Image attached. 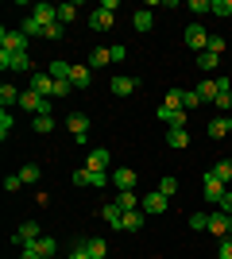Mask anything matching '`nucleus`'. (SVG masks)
Masks as SVG:
<instances>
[{
  "label": "nucleus",
  "instance_id": "44",
  "mask_svg": "<svg viewBox=\"0 0 232 259\" xmlns=\"http://www.w3.org/2000/svg\"><path fill=\"white\" fill-rule=\"evenodd\" d=\"M217 259H232V236L221 240V251H217Z\"/></svg>",
  "mask_w": 232,
  "mask_h": 259
},
{
  "label": "nucleus",
  "instance_id": "42",
  "mask_svg": "<svg viewBox=\"0 0 232 259\" xmlns=\"http://www.w3.org/2000/svg\"><path fill=\"white\" fill-rule=\"evenodd\" d=\"M20 186H23V178H20V174H8V178H4V190H8V194H16Z\"/></svg>",
  "mask_w": 232,
  "mask_h": 259
},
{
  "label": "nucleus",
  "instance_id": "18",
  "mask_svg": "<svg viewBox=\"0 0 232 259\" xmlns=\"http://www.w3.org/2000/svg\"><path fill=\"white\" fill-rule=\"evenodd\" d=\"M89 81H93V70H89V66H74L70 85H74V89H89Z\"/></svg>",
  "mask_w": 232,
  "mask_h": 259
},
{
  "label": "nucleus",
  "instance_id": "37",
  "mask_svg": "<svg viewBox=\"0 0 232 259\" xmlns=\"http://www.w3.org/2000/svg\"><path fill=\"white\" fill-rule=\"evenodd\" d=\"M213 16H221V20H224V16H232V0H213Z\"/></svg>",
  "mask_w": 232,
  "mask_h": 259
},
{
  "label": "nucleus",
  "instance_id": "24",
  "mask_svg": "<svg viewBox=\"0 0 232 259\" xmlns=\"http://www.w3.org/2000/svg\"><path fill=\"white\" fill-rule=\"evenodd\" d=\"M198 66L205 70V74H213V70L221 66V54H213V51H201V54H198Z\"/></svg>",
  "mask_w": 232,
  "mask_h": 259
},
{
  "label": "nucleus",
  "instance_id": "34",
  "mask_svg": "<svg viewBox=\"0 0 232 259\" xmlns=\"http://www.w3.org/2000/svg\"><path fill=\"white\" fill-rule=\"evenodd\" d=\"M55 132V116H35V136H47Z\"/></svg>",
  "mask_w": 232,
  "mask_h": 259
},
{
  "label": "nucleus",
  "instance_id": "12",
  "mask_svg": "<svg viewBox=\"0 0 232 259\" xmlns=\"http://www.w3.org/2000/svg\"><path fill=\"white\" fill-rule=\"evenodd\" d=\"M112 186H116L120 194H128V190H135V170H132V166H120V170L112 174Z\"/></svg>",
  "mask_w": 232,
  "mask_h": 259
},
{
  "label": "nucleus",
  "instance_id": "3",
  "mask_svg": "<svg viewBox=\"0 0 232 259\" xmlns=\"http://www.w3.org/2000/svg\"><path fill=\"white\" fill-rule=\"evenodd\" d=\"M0 43H4V47H0V51H12V54H23V51H27V47H31V43H27V35H23V31H8V27L0 31Z\"/></svg>",
  "mask_w": 232,
  "mask_h": 259
},
{
  "label": "nucleus",
  "instance_id": "23",
  "mask_svg": "<svg viewBox=\"0 0 232 259\" xmlns=\"http://www.w3.org/2000/svg\"><path fill=\"white\" fill-rule=\"evenodd\" d=\"M31 244H35L39 255H51V259L58 255V240H51V236H39V240H31Z\"/></svg>",
  "mask_w": 232,
  "mask_h": 259
},
{
  "label": "nucleus",
  "instance_id": "47",
  "mask_svg": "<svg viewBox=\"0 0 232 259\" xmlns=\"http://www.w3.org/2000/svg\"><path fill=\"white\" fill-rule=\"evenodd\" d=\"M70 259H93V255H89V251H85V240H81V244H77V248L70 251Z\"/></svg>",
  "mask_w": 232,
  "mask_h": 259
},
{
  "label": "nucleus",
  "instance_id": "30",
  "mask_svg": "<svg viewBox=\"0 0 232 259\" xmlns=\"http://www.w3.org/2000/svg\"><path fill=\"white\" fill-rule=\"evenodd\" d=\"M205 105V101L198 97V89H186V93H182V108H186V112H194V108H201Z\"/></svg>",
  "mask_w": 232,
  "mask_h": 259
},
{
  "label": "nucleus",
  "instance_id": "32",
  "mask_svg": "<svg viewBox=\"0 0 232 259\" xmlns=\"http://www.w3.org/2000/svg\"><path fill=\"white\" fill-rule=\"evenodd\" d=\"M43 39H51V43H58V39H66V23H51L43 31Z\"/></svg>",
  "mask_w": 232,
  "mask_h": 259
},
{
  "label": "nucleus",
  "instance_id": "39",
  "mask_svg": "<svg viewBox=\"0 0 232 259\" xmlns=\"http://www.w3.org/2000/svg\"><path fill=\"white\" fill-rule=\"evenodd\" d=\"M105 182H109L105 170H89V186H93V190H105Z\"/></svg>",
  "mask_w": 232,
  "mask_h": 259
},
{
  "label": "nucleus",
  "instance_id": "9",
  "mask_svg": "<svg viewBox=\"0 0 232 259\" xmlns=\"http://www.w3.org/2000/svg\"><path fill=\"white\" fill-rule=\"evenodd\" d=\"M205 232H213V236H232V225H228V213H224V209H221V213H209V228H205Z\"/></svg>",
  "mask_w": 232,
  "mask_h": 259
},
{
  "label": "nucleus",
  "instance_id": "25",
  "mask_svg": "<svg viewBox=\"0 0 232 259\" xmlns=\"http://www.w3.org/2000/svg\"><path fill=\"white\" fill-rule=\"evenodd\" d=\"M47 74L55 77V81H70V74H74V66H70V62H51V70H47Z\"/></svg>",
  "mask_w": 232,
  "mask_h": 259
},
{
  "label": "nucleus",
  "instance_id": "2",
  "mask_svg": "<svg viewBox=\"0 0 232 259\" xmlns=\"http://www.w3.org/2000/svg\"><path fill=\"white\" fill-rule=\"evenodd\" d=\"M66 132H70V140H74V143H85L89 140V116H85V112H70V116H66Z\"/></svg>",
  "mask_w": 232,
  "mask_h": 259
},
{
  "label": "nucleus",
  "instance_id": "36",
  "mask_svg": "<svg viewBox=\"0 0 232 259\" xmlns=\"http://www.w3.org/2000/svg\"><path fill=\"white\" fill-rule=\"evenodd\" d=\"M159 194H166V197H174V194H178V178H170V174H166L163 182H159Z\"/></svg>",
  "mask_w": 232,
  "mask_h": 259
},
{
  "label": "nucleus",
  "instance_id": "17",
  "mask_svg": "<svg viewBox=\"0 0 232 259\" xmlns=\"http://www.w3.org/2000/svg\"><path fill=\"white\" fill-rule=\"evenodd\" d=\"M166 147H174V151L190 147V132L186 128H170V132H166Z\"/></svg>",
  "mask_w": 232,
  "mask_h": 259
},
{
  "label": "nucleus",
  "instance_id": "10",
  "mask_svg": "<svg viewBox=\"0 0 232 259\" xmlns=\"http://www.w3.org/2000/svg\"><path fill=\"white\" fill-rule=\"evenodd\" d=\"M135 89H140V77H128V74H120V77H112V93H116V97H132Z\"/></svg>",
  "mask_w": 232,
  "mask_h": 259
},
{
  "label": "nucleus",
  "instance_id": "31",
  "mask_svg": "<svg viewBox=\"0 0 232 259\" xmlns=\"http://www.w3.org/2000/svg\"><path fill=\"white\" fill-rule=\"evenodd\" d=\"M20 178H23V186H35V182H39V166H35V162L20 166Z\"/></svg>",
  "mask_w": 232,
  "mask_h": 259
},
{
  "label": "nucleus",
  "instance_id": "33",
  "mask_svg": "<svg viewBox=\"0 0 232 259\" xmlns=\"http://www.w3.org/2000/svg\"><path fill=\"white\" fill-rule=\"evenodd\" d=\"M20 97H23V93L16 85H4V89H0V101H4V105H20Z\"/></svg>",
  "mask_w": 232,
  "mask_h": 259
},
{
  "label": "nucleus",
  "instance_id": "52",
  "mask_svg": "<svg viewBox=\"0 0 232 259\" xmlns=\"http://www.w3.org/2000/svg\"><path fill=\"white\" fill-rule=\"evenodd\" d=\"M228 190H232V186H228Z\"/></svg>",
  "mask_w": 232,
  "mask_h": 259
},
{
  "label": "nucleus",
  "instance_id": "13",
  "mask_svg": "<svg viewBox=\"0 0 232 259\" xmlns=\"http://www.w3.org/2000/svg\"><path fill=\"white\" fill-rule=\"evenodd\" d=\"M16 248H23V244H31V240H39V225H35V221H23L20 228H16Z\"/></svg>",
  "mask_w": 232,
  "mask_h": 259
},
{
  "label": "nucleus",
  "instance_id": "11",
  "mask_svg": "<svg viewBox=\"0 0 232 259\" xmlns=\"http://www.w3.org/2000/svg\"><path fill=\"white\" fill-rule=\"evenodd\" d=\"M31 89L39 93V97L55 101V77H51V74H31Z\"/></svg>",
  "mask_w": 232,
  "mask_h": 259
},
{
  "label": "nucleus",
  "instance_id": "27",
  "mask_svg": "<svg viewBox=\"0 0 232 259\" xmlns=\"http://www.w3.org/2000/svg\"><path fill=\"white\" fill-rule=\"evenodd\" d=\"M85 251H89L93 259H105V255H109V248H105V240H101V236H89V240H85Z\"/></svg>",
  "mask_w": 232,
  "mask_h": 259
},
{
  "label": "nucleus",
  "instance_id": "20",
  "mask_svg": "<svg viewBox=\"0 0 232 259\" xmlns=\"http://www.w3.org/2000/svg\"><path fill=\"white\" fill-rule=\"evenodd\" d=\"M105 166H109V151H105V147L89 151V159H85V170H105Z\"/></svg>",
  "mask_w": 232,
  "mask_h": 259
},
{
  "label": "nucleus",
  "instance_id": "35",
  "mask_svg": "<svg viewBox=\"0 0 232 259\" xmlns=\"http://www.w3.org/2000/svg\"><path fill=\"white\" fill-rule=\"evenodd\" d=\"M77 16V4H58V23H74Z\"/></svg>",
  "mask_w": 232,
  "mask_h": 259
},
{
  "label": "nucleus",
  "instance_id": "41",
  "mask_svg": "<svg viewBox=\"0 0 232 259\" xmlns=\"http://www.w3.org/2000/svg\"><path fill=\"white\" fill-rule=\"evenodd\" d=\"M70 89H74L70 81H55V101H66V97H70Z\"/></svg>",
  "mask_w": 232,
  "mask_h": 259
},
{
  "label": "nucleus",
  "instance_id": "7",
  "mask_svg": "<svg viewBox=\"0 0 232 259\" xmlns=\"http://www.w3.org/2000/svg\"><path fill=\"white\" fill-rule=\"evenodd\" d=\"M166 205H170V197H166V194H159V190H155V194H147L144 201H140V209H144L147 217H155V213H166Z\"/></svg>",
  "mask_w": 232,
  "mask_h": 259
},
{
  "label": "nucleus",
  "instance_id": "43",
  "mask_svg": "<svg viewBox=\"0 0 232 259\" xmlns=\"http://www.w3.org/2000/svg\"><path fill=\"white\" fill-rule=\"evenodd\" d=\"M190 228H209V213H194L190 217Z\"/></svg>",
  "mask_w": 232,
  "mask_h": 259
},
{
  "label": "nucleus",
  "instance_id": "48",
  "mask_svg": "<svg viewBox=\"0 0 232 259\" xmlns=\"http://www.w3.org/2000/svg\"><path fill=\"white\" fill-rule=\"evenodd\" d=\"M74 186H89V170L81 166V170H74Z\"/></svg>",
  "mask_w": 232,
  "mask_h": 259
},
{
  "label": "nucleus",
  "instance_id": "45",
  "mask_svg": "<svg viewBox=\"0 0 232 259\" xmlns=\"http://www.w3.org/2000/svg\"><path fill=\"white\" fill-rule=\"evenodd\" d=\"M109 54H112V62H124V58H128V47L116 43V47H109Z\"/></svg>",
  "mask_w": 232,
  "mask_h": 259
},
{
  "label": "nucleus",
  "instance_id": "21",
  "mask_svg": "<svg viewBox=\"0 0 232 259\" xmlns=\"http://www.w3.org/2000/svg\"><path fill=\"white\" fill-rule=\"evenodd\" d=\"M109 62H112V54L105 51V47H97V51L89 54V62H85V66H89V70H105Z\"/></svg>",
  "mask_w": 232,
  "mask_h": 259
},
{
  "label": "nucleus",
  "instance_id": "51",
  "mask_svg": "<svg viewBox=\"0 0 232 259\" xmlns=\"http://www.w3.org/2000/svg\"><path fill=\"white\" fill-rule=\"evenodd\" d=\"M228 225H232V217H228Z\"/></svg>",
  "mask_w": 232,
  "mask_h": 259
},
{
  "label": "nucleus",
  "instance_id": "16",
  "mask_svg": "<svg viewBox=\"0 0 232 259\" xmlns=\"http://www.w3.org/2000/svg\"><path fill=\"white\" fill-rule=\"evenodd\" d=\"M205 174H213L217 182H224V186H228V182H232V162H228V159H217V162H213V166H209Z\"/></svg>",
  "mask_w": 232,
  "mask_h": 259
},
{
  "label": "nucleus",
  "instance_id": "38",
  "mask_svg": "<svg viewBox=\"0 0 232 259\" xmlns=\"http://www.w3.org/2000/svg\"><path fill=\"white\" fill-rule=\"evenodd\" d=\"M12 128H16V120H12V116H8V108H4V112H0V136L8 140V136H12Z\"/></svg>",
  "mask_w": 232,
  "mask_h": 259
},
{
  "label": "nucleus",
  "instance_id": "40",
  "mask_svg": "<svg viewBox=\"0 0 232 259\" xmlns=\"http://www.w3.org/2000/svg\"><path fill=\"white\" fill-rule=\"evenodd\" d=\"M182 93H186V89H170L163 105H170V108H182Z\"/></svg>",
  "mask_w": 232,
  "mask_h": 259
},
{
  "label": "nucleus",
  "instance_id": "50",
  "mask_svg": "<svg viewBox=\"0 0 232 259\" xmlns=\"http://www.w3.org/2000/svg\"><path fill=\"white\" fill-rule=\"evenodd\" d=\"M221 209H224V213H228V217H232V190H228V194H224V201H221Z\"/></svg>",
  "mask_w": 232,
  "mask_h": 259
},
{
  "label": "nucleus",
  "instance_id": "29",
  "mask_svg": "<svg viewBox=\"0 0 232 259\" xmlns=\"http://www.w3.org/2000/svg\"><path fill=\"white\" fill-rule=\"evenodd\" d=\"M140 201H144V197H135V190H128V194H120V197H116V205H120L124 213H132V209H140Z\"/></svg>",
  "mask_w": 232,
  "mask_h": 259
},
{
  "label": "nucleus",
  "instance_id": "15",
  "mask_svg": "<svg viewBox=\"0 0 232 259\" xmlns=\"http://www.w3.org/2000/svg\"><path fill=\"white\" fill-rule=\"evenodd\" d=\"M35 20L43 23V27H51V23H58V8L55 4H35V12H31Z\"/></svg>",
  "mask_w": 232,
  "mask_h": 259
},
{
  "label": "nucleus",
  "instance_id": "5",
  "mask_svg": "<svg viewBox=\"0 0 232 259\" xmlns=\"http://www.w3.org/2000/svg\"><path fill=\"white\" fill-rule=\"evenodd\" d=\"M201 190H205V201H213V205H221L224 194H228V190H224V182H217L213 174H201Z\"/></svg>",
  "mask_w": 232,
  "mask_h": 259
},
{
  "label": "nucleus",
  "instance_id": "26",
  "mask_svg": "<svg viewBox=\"0 0 232 259\" xmlns=\"http://www.w3.org/2000/svg\"><path fill=\"white\" fill-rule=\"evenodd\" d=\"M101 217H105V221L116 228V225H120V217H124V209L116 205V201H109V205H101Z\"/></svg>",
  "mask_w": 232,
  "mask_h": 259
},
{
  "label": "nucleus",
  "instance_id": "8",
  "mask_svg": "<svg viewBox=\"0 0 232 259\" xmlns=\"http://www.w3.org/2000/svg\"><path fill=\"white\" fill-rule=\"evenodd\" d=\"M144 225H147V213H144V209H132V213L120 217V225H116V228H120V232H140Z\"/></svg>",
  "mask_w": 232,
  "mask_h": 259
},
{
  "label": "nucleus",
  "instance_id": "46",
  "mask_svg": "<svg viewBox=\"0 0 232 259\" xmlns=\"http://www.w3.org/2000/svg\"><path fill=\"white\" fill-rule=\"evenodd\" d=\"M205 51L221 54V51H224V39H221V35H209V47H205Z\"/></svg>",
  "mask_w": 232,
  "mask_h": 259
},
{
  "label": "nucleus",
  "instance_id": "14",
  "mask_svg": "<svg viewBox=\"0 0 232 259\" xmlns=\"http://www.w3.org/2000/svg\"><path fill=\"white\" fill-rule=\"evenodd\" d=\"M232 132V116H213L209 120V140H224Z\"/></svg>",
  "mask_w": 232,
  "mask_h": 259
},
{
  "label": "nucleus",
  "instance_id": "4",
  "mask_svg": "<svg viewBox=\"0 0 232 259\" xmlns=\"http://www.w3.org/2000/svg\"><path fill=\"white\" fill-rule=\"evenodd\" d=\"M155 116L163 120L166 128H186V116H190V112H186V108H170V105H159V112H155Z\"/></svg>",
  "mask_w": 232,
  "mask_h": 259
},
{
  "label": "nucleus",
  "instance_id": "28",
  "mask_svg": "<svg viewBox=\"0 0 232 259\" xmlns=\"http://www.w3.org/2000/svg\"><path fill=\"white\" fill-rule=\"evenodd\" d=\"M132 23H135V31H151V27H155V16H151V12H135V16H132Z\"/></svg>",
  "mask_w": 232,
  "mask_h": 259
},
{
  "label": "nucleus",
  "instance_id": "6",
  "mask_svg": "<svg viewBox=\"0 0 232 259\" xmlns=\"http://www.w3.org/2000/svg\"><path fill=\"white\" fill-rule=\"evenodd\" d=\"M186 43H190V51H194V54H201L205 47H209V35H205V27H201L198 20L186 27Z\"/></svg>",
  "mask_w": 232,
  "mask_h": 259
},
{
  "label": "nucleus",
  "instance_id": "49",
  "mask_svg": "<svg viewBox=\"0 0 232 259\" xmlns=\"http://www.w3.org/2000/svg\"><path fill=\"white\" fill-rule=\"evenodd\" d=\"M190 8H194V12H209L213 0H190Z\"/></svg>",
  "mask_w": 232,
  "mask_h": 259
},
{
  "label": "nucleus",
  "instance_id": "1",
  "mask_svg": "<svg viewBox=\"0 0 232 259\" xmlns=\"http://www.w3.org/2000/svg\"><path fill=\"white\" fill-rule=\"evenodd\" d=\"M0 70L4 74H23V70H31V54H12V51H0Z\"/></svg>",
  "mask_w": 232,
  "mask_h": 259
},
{
  "label": "nucleus",
  "instance_id": "19",
  "mask_svg": "<svg viewBox=\"0 0 232 259\" xmlns=\"http://www.w3.org/2000/svg\"><path fill=\"white\" fill-rule=\"evenodd\" d=\"M89 27H93V31H109V27H112V12L97 8L93 16H89Z\"/></svg>",
  "mask_w": 232,
  "mask_h": 259
},
{
  "label": "nucleus",
  "instance_id": "22",
  "mask_svg": "<svg viewBox=\"0 0 232 259\" xmlns=\"http://www.w3.org/2000/svg\"><path fill=\"white\" fill-rule=\"evenodd\" d=\"M198 97L205 101V105L217 101V77H205V81H201V85H198Z\"/></svg>",
  "mask_w": 232,
  "mask_h": 259
}]
</instances>
